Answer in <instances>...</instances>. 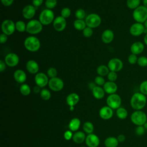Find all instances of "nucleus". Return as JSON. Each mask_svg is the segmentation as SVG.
<instances>
[{
	"mask_svg": "<svg viewBox=\"0 0 147 147\" xmlns=\"http://www.w3.org/2000/svg\"><path fill=\"white\" fill-rule=\"evenodd\" d=\"M147 99L146 95L140 92H135L130 98V106L135 110H141L146 105Z\"/></svg>",
	"mask_w": 147,
	"mask_h": 147,
	"instance_id": "f257e3e1",
	"label": "nucleus"
},
{
	"mask_svg": "<svg viewBox=\"0 0 147 147\" xmlns=\"http://www.w3.org/2000/svg\"><path fill=\"white\" fill-rule=\"evenodd\" d=\"M24 47L28 51L34 52L39 50L41 44L39 39L33 36L26 37L24 41Z\"/></svg>",
	"mask_w": 147,
	"mask_h": 147,
	"instance_id": "f03ea898",
	"label": "nucleus"
},
{
	"mask_svg": "<svg viewBox=\"0 0 147 147\" xmlns=\"http://www.w3.org/2000/svg\"><path fill=\"white\" fill-rule=\"evenodd\" d=\"M130 119L136 126H144L147 122V115L142 110H135L131 114Z\"/></svg>",
	"mask_w": 147,
	"mask_h": 147,
	"instance_id": "7ed1b4c3",
	"label": "nucleus"
},
{
	"mask_svg": "<svg viewBox=\"0 0 147 147\" xmlns=\"http://www.w3.org/2000/svg\"><path fill=\"white\" fill-rule=\"evenodd\" d=\"M132 16L136 22L144 24L147 20V8L144 5H140L133 10Z\"/></svg>",
	"mask_w": 147,
	"mask_h": 147,
	"instance_id": "20e7f679",
	"label": "nucleus"
},
{
	"mask_svg": "<svg viewBox=\"0 0 147 147\" xmlns=\"http://www.w3.org/2000/svg\"><path fill=\"white\" fill-rule=\"evenodd\" d=\"M55 18L53 11L51 9H45L40 13L38 20L43 25H48L53 22Z\"/></svg>",
	"mask_w": 147,
	"mask_h": 147,
	"instance_id": "39448f33",
	"label": "nucleus"
},
{
	"mask_svg": "<svg viewBox=\"0 0 147 147\" xmlns=\"http://www.w3.org/2000/svg\"><path fill=\"white\" fill-rule=\"evenodd\" d=\"M42 24L39 20H31L26 24V32L30 34H37L42 29Z\"/></svg>",
	"mask_w": 147,
	"mask_h": 147,
	"instance_id": "423d86ee",
	"label": "nucleus"
},
{
	"mask_svg": "<svg viewBox=\"0 0 147 147\" xmlns=\"http://www.w3.org/2000/svg\"><path fill=\"white\" fill-rule=\"evenodd\" d=\"M100 17L96 13H91L88 14L85 19V22L87 26L91 28H95L98 27L101 24Z\"/></svg>",
	"mask_w": 147,
	"mask_h": 147,
	"instance_id": "0eeeda50",
	"label": "nucleus"
},
{
	"mask_svg": "<svg viewBox=\"0 0 147 147\" xmlns=\"http://www.w3.org/2000/svg\"><path fill=\"white\" fill-rule=\"evenodd\" d=\"M107 105L113 109H117L121 107L122 99L121 96L117 94L109 95L106 99Z\"/></svg>",
	"mask_w": 147,
	"mask_h": 147,
	"instance_id": "6e6552de",
	"label": "nucleus"
},
{
	"mask_svg": "<svg viewBox=\"0 0 147 147\" xmlns=\"http://www.w3.org/2000/svg\"><path fill=\"white\" fill-rule=\"evenodd\" d=\"M1 29L2 33L7 35L10 36L14 33L16 29V23L12 20L7 19L4 20L1 25Z\"/></svg>",
	"mask_w": 147,
	"mask_h": 147,
	"instance_id": "1a4fd4ad",
	"label": "nucleus"
},
{
	"mask_svg": "<svg viewBox=\"0 0 147 147\" xmlns=\"http://www.w3.org/2000/svg\"><path fill=\"white\" fill-rule=\"evenodd\" d=\"M64 84L61 79L58 77L51 78L49 80V88L53 91L57 92L61 91L64 87Z\"/></svg>",
	"mask_w": 147,
	"mask_h": 147,
	"instance_id": "9d476101",
	"label": "nucleus"
},
{
	"mask_svg": "<svg viewBox=\"0 0 147 147\" xmlns=\"http://www.w3.org/2000/svg\"><path fill=\"white\" fill-rule=\"evenodd\" d=\"M145 28L143 24L137 22L133 24L129 29V32L130 34L134 37H138L142 35L145 33Z\"/></svg>",
	"mask_w": 147,
	"mask_h": 147,
	"instance_id": "9b49d317",
	"label": "nucleus"
},
{
	"mask_svg": "<svg viewBox=\"0 0 147 147\" xmlns=\"http://www.w3.org/2000/svg\"><path fill=\"white\" fill-rule=\"evenodd\" d=\"M107 67L110 71L117 72L123 68V64L121 59L118 58H113L109 61Z\"/></svg>",
	"mask_w": 147,
	"mask_h": 147,
	"instance_id": "f8f14e48",
	"label": "nucleus"
},
{
	"mask_svg": "<svg viewBox=\"0 0 147 147\" xmlns=\"http://www.w3.org/2000/svg\"><path fill=\"white\" fill-rule=\"evenodd\" d=\"M49 80L48 75L43 72H38L34 76L36 84L41 88H43L48 84Z\"/></svg>",
	"mask_w": 147,
	"mask_h": 147,
	"instance_id": "ddd939ff",
	"label": "nucleus"
},
{
	"mask_svg": "<svg viewBox=\"0 0 147 147\" xmlns=\"http://www.w3.org/2000/svg\"><path fill=\"white\" fill-rule=\"evenodd\" d=\"M67 22L65 18L63 17L57 16L55 17L53 22V26L55 30L57 32H62L63 31L66 27Z\"/></svg>",
	"mask_w": 147,
	"mask_h": 147,
	"instance_id": "4468645a",
	"label": "nucleus"
},
{
	"mask_svg": "<svg viewBox=\"0 0 147 147\" xmlns=\"http://www.w3.org/2000/svg\"><path fill=\"white\" fill-rule=\"evenodd\" d=\"M20 61L18 56L14 53H9L5 57L6 64L10 67H14L18 65Z\"/></svg>",
	"mask_w": 147,
	"mask_h": 147,
	"instance_id": "2eb2a0df",
	"label": "nucleus"
},
{
	"mask_svg": "<svg viewBox=\"0 0 147 147\" xmlns=\"http://www.w3.org/2000/svg\"><path fill=\"white\" fill-rule=\"evenodd\" d=\"M36 8L33 5H28L23 8L22 14L25 19L31 20L36 14Z\"/></svg>",
	"mask_w": 147,
	"mask_h": 147,
	"instance_id": "dca6fc26",
	"label": "nucleus"
},
{
	"mask_svg": "<svg viewBox=\"0 0 147 147\" xmlns=\"http://www.w3.org/2000/svg\"><path fill=\"white\" fill-rule=\"evenodd\" d=\"M85 142L88 147H98L100 143V140L98 136L91 133L86 136Z\"/></svg>",
	"mask_w": 147,
	"mask_h": 147,
	"instance_id": "f3484780",
	"label": "nucleus"
},
{
	"mask_svg": "<svg viewBox=\"0 0 147 147\" xmlns=\"http://www.w3.org/2000/svg\"><path fill=\"white\" fill-rule=\"evenodd\" d=\"M99 115L102 119L104 120H107L113 117V110L108 106H105L102 107L99 110Z\"/></svg>",
	"mask_w": 147,
	"mask_h": 147,
	"instance_id": "a211bd4d",
	"label": "nucleus"
},
{
	"mask_svg": "<svg viewBox=\"0 0 147 147\" xmlns=\"http://www.w3.org/2000/svg\"><path fill=\"white\" fill-rule=\"evenodd\" d=\"M145 49L144 43L141 41L134 42L130 46V52L131 53L138 55L143 52Z\"/></svg>",
	"mask_w": 147,
	"mask_h": 147,
	"instance_id": "6ab92c4d",
	"label": "nucleus"
},
{
	"mask_svg": "<svg viewBox=\"0 0 147 147\" xmlns=\"http://www.w3.org/2000/svg\"><path fill=\"white\" fill-rule=\"evenodd\" d=\"M26 68L29 73L36 74L38 72L39 65L35 60H29L26 63Z\"/></svg>",
	"mask_w": 147,
	"mask_h": 147,
	"instance_id": "aec40b11",
	"label": "nucleus"
},
{
	"mask_svg": "<svg viewBox=\"0 0 147 147\" xmlns=\"http://www.w3.org/2000/svg\"><path fill=\"white\" fill-rule=\"evenodd\" d=\"M103 88L106 93L108 94H115L118 89L117 84L114 82H106L105 84L103 86Z\"/></svg>",
	"mask_w": 147,
	"mask_h": 147,
	"instance_id": "412c9836",
	"label": "nucleus"
},
{
	"mask_svg": "<svg viewBox=\"0 0 147 147\" xmlns=\"http://www.w3.org/2000/svg\"><path fill=\"white\" fill-rule=\"evenodd\" d=\"M14 80L18 83L23 84L27 79L26 73L22 69H18L14 71L13 74Z\"/></svg>",
	"mask_w": 147,
	"mask_h": 147,
	"instance_id": "4be33fe9",
	"label": "nucleus"
},
{
	"mask_svg": "<svg viewBox=\"0 0 147 147\" xmlns=\"http://www.w3.org/2000/svg\"><path fill=\"white\" fill-rule=\"evenodd\" d=\"M114 38V32L111 29L105 30L102 35L101 39L102 41L105 44H109L113 41Z\"/></svg>",
	"mask_w": 147,
	"mask_h": 147,
	"instance_id": "5701e85b",
	"label": "nucleus"
},
{
	"mask_svg": "<svg viewBox=\"0 0 147 147\" xmlns=\"http://www.w3.org/2000/svg\"><path fill=\"white\" fill-rule=\"evenodd\" d=\"M79 101V96L75 92H72L67 95L66 98L67 104L69 107L75 106Z\"/></svg>",
	"mask_w": 147,
	"mask_h": 147,
	"instance_id": "b1692460",
	"label": "nucleus"
},
{
	"mask_svg": "<svg viewBox=\"0 0 147 147\" xmlns=\"http://www.w3.org/2000/svg\"><path fill=\"white\" fill-rule=\"evenodd\" d=\"M92 94L95 98L97 99H101L105 96V91L103 88L101 87V86H96L92 89Z\"/></svg>",
	"mask_w": 147,
	"mask_h": 147,
	"instance_id": "393cba45",
	"label": "nucleus"
},
{
	"mask_svg": "<svg viewBox=\"0 0 147 147\" xmlns=\"http://www.w3.org/2000/svg\"><path fill=\"white\" fill-rule=\"evenodd\" d=\"M85 133L82 131H77L74 134L72 137V140L76 144H82L86 140Z\"/></svg>",
	"mask_w": 147,
	"mask_h": 147,
	"instance_id": "a878e982",
	"label": "nucleus"
},
{
	"mask_svg": "<svg viewBox=\"0 0 147 147\" xmlns=\"http://www.w3.org/2000/svg\"><path fill=\"white\" fill-rule=\"evenodd\" d=\"M80 121L78 118H74L69 122L68 127L72 131H77L80 126Z\"/></svg>",
	"mask_w": 147,
	"mask_h": 147,
	"instance_id": "bb28decb",
	"label": "nucleus"
},
{
	"mask_svg": "<svg viewBox=\"0 0 147 147\" xmlns=\"http://www.w3.org/2000/svg\"><path fill=\"white\" fill-rule=\"evenodd\" d=\"M119 143L117 138L112 136L106 138L104 142L106 147H117Z\"/></svg>",
	"mask_w": 147,
	"mask_h": 147,
	"instance_id": "cd10ccee",
	"label": "nucleus"
},
{
	"mask_svg": "<svg viewBox=\"0 0 147 147\" xmlns=\"http://www.w3.org/2000/svg\"><path fill=\"white\" fill-rule=\"evenodd\" d=\"M110 71L109 67L105 65H100L96 69V72L98 75L103 77L107 75Z\"/></svg>",
	"mask_w": 147,
	"mask_h": 147,
	"instance_id": "c85d7f7f",
	"label": "nucleus"
},
{
	"mask_svg": "<svg viewBox=\"0 0 147 147\" xmlns=\"http://www.w3.org/2000/svg\"><path fill=\"white\" fill-rule=\"evenodd\" d=\"M116 115L118 118L121 119H125L128 115V112L125 108L120 107L117 109Z\"/></svg>",
	"mask_w": 147,
	"mask_h": 147,
	"instance_id": "c756f323",
	"label": "nucleus"
},
{
	"mask_svg": "<svg viewBox=\"0 0 147 147\" xmlns=\"http://www.w3.org/2000/svg\"><path fill=\"white\" fill-rule=\"evenodd\" d=\"M74 26L78 30H82L87 26L85 21L83 20L76 19L74 22Z\"/></svg>",
	"mask_w": 147,
	"mask_h": 147,
	"instance_id": "7c9ffc66",
	"label": "nucleus"
},
{
	"mask_svg": "<svg viewBox=\"0 0 147 147\" xmlns=\"http://www.w3.org/2000/svg\"><path fill=\"white\" fill-rule=\"evenodd\" d=\"M141 0H127L126 5L130 9L134 10L140 6Z\"/></svg>",
	"mask_w": 147,
	"mask_h": 147,
	"instance_id": "2f4dec72",
	"label": "nucleus"
},
{
	"mask_svg": "<svg viewBox=\"0 0 147 147\" xmlns=\"http://www.w3.org/2000/svg\"><path fill=\"white\" fill-rule=\"evenodd\" d=\"M83 129L86 133L88 134L92 133L94 129V127L92 123L89 121H87L84 123L83 125Z\"/></svg>",
	"mask_w": 147,
	"mask_h": 147,
	"instance_id": "473e14b6",
	"label": "nucleus"
},
{
	"mask_svg": "<svg viewBox=\"0 0 147 147\" xmlns=\"http://www.w3.org/2000/svg\"><path fill=\"white\" fill-rule=\"evenodd\" d=\"M20 91L22 95L28 96L30 94L31 89L28 84L23 83L20 87Z\"/></svg>",
	"mask_w": 147,
	"mask_h": 147,
	"instance_id": "72a5a7b5",
	"label": "nucleus"
},
{
	"mask_svg": "<svg viewBox=\"0 0 147 147\" xmlns=\"http://www.w3.org/2000/svg\"><path fill=\"white\" fill-rule=\"evenodd\" d=\"M16 29L19 32H24L26 30V24L24 21L19 20L16 22Z\"/></svg>",
	"mask_w": 147,
	"mask_h": 147,
	"instance_id": "f704fd0d",
	"label": "nucleus"
},
{
	"mask_svg": "<svg viewBox=\"0 0 147 147\" xmlns=\"http://www.w3.org/2000/svg\"><path fill=\"white\" fill-rule=\"evenodd\" d=\"M40 94L41 98L44 100H48L51 97V93L50 91L47 88L42 89Z\"/></svg>",
	"mask_w": 147,
	"mask_h": 147,
	"instance_id": "c9c22d12",
	"label": "nucleus"
},
{
	"mask_svg": "<svg viewBox=\"0 0 147 147\" xmlns=\"http://www.w3.org/2000/svg\"><path fill=\"white\" fill-rule=\"evenodd\" d=\"M75 16L76 19L83 20L86 17V11L83 9H78L76 10Z\"/></svg>",
	"mask_w": 147,
	"mask_h": 147,
	"instance_id": "e433bc0d",
	"label": "nucleus"
},
{
	"mask_svg": "<svg viewBox=\"0 0 147 147\" xmlns=\"http://www.w3.org/2000/svg\"><path fill=\"white\" fill-rule=\"evenodd\" d=\"M137 63L141 67H147V57L145 56H141L138 57Z\"/></svg>",
	"mask_w": 147,
	"mask_h": 147,
	"instance_id": "4c0bfd02",
	"label": "nucleus"
},
{
	"mask_svg": "<svg viewBox=\"0 0 147 147\" xmlns=\"http://www.w3.org/2000/svg\"><path fill=\"white\" fill-rule=\"evenodd\" d=\"M140 92L145 95H147V80L142 81L139 87Z\"/></svg>",
	"mask_w": 147,
	"mask_h": 147,
	"instance_id": "58836bf2",
	"label": "nucleus"
},
{
	"mask_svg": "<svg viewBox=\"0 0 147 147\" xmlns=\"http://www.w3.org/2000/svg\"><path fill=\"white\" fill-rule=\"evenodd\" d=\"M47 74L49 78H53L55 77H57V69L54 68V67H50L48 68L47 72Z\"/></svg>",
	"mask_w": 147,
	"mask_h": 147,
	"instance_id": "ea45409f",
	"label": "nucleus"
},
{
	"mask_svg": "<svg viewBox=\"0 0 147 147\" xmlns=\"http://www.w3.org/2000/svg\"><path fill=\"white\" fill-rule=\"evenodd\" d=\"M57 3V0H46L45 2V5L47 7V9L52 10L56 7Z\"/></svg>",
	"mask_w": 147,
	"mask_h": 147,
	"instance_id": "a19ab883",
	"label": "nucleus"
},
{
	"mask_svg": "<svg viewBox=\"0 0 147 147\" xmlns=\"http://www.w3.org/2000/svg\"><path fill=\"white\" fill-rule=\"evenodd\" d=\"M93 34V30L92 28H90L88 26H86L83 30V34L85 37L88 38L92 36Z\"/></svg>",
	"mask_w": 147,
	"mask_h": 147,
	"instance_id": "79ce46f5",
	"label": "nucleus"
},
{
	"mask_svg": "<svg viewBox=\"0 0 147 147\" xmlns=\"http://www.w3.org/2000/svg\"><path fill=\"white\" fill-rule=\"evenodd\" d=\"M71 11L68 7H64L61 10V16L64 18H68L71 15Z\"/></svg>",
	"mask_w": 147,
	"mask_h": 147,
	"instance_id": "37998d69",
	"label": "nucleus"
},
{
	"mask_svg": "<svg viewBox=\"0 0 147 147\" xmlns=\"http://www.w3.org/2000/svg\"><path fill=\"white\" fill-rule=\"evenodd\" d=\"M94 82L95 83L96 86H103L105 84V83H106L105 80L103 78V77L101 76H99V75L97 76L95 78Z\"/></svg>",
	"mask_w": 147,
	"mask_h": 147,
	"instance_id": "c03bdc74",
	"label": "nucleus"
},
{
	"mask_svg": "<svg viewBox=\"0 0 147 147\" xmlns=\"http://www.w3.org/2000/svg\"><path fill=\"white\" fill-rule=\"evenodd\" d=\"M107 76V79L109 81L114 82H115V81L117 79V78H118L117 72L114 71H110Z\"/></svg>",
	"mask_w": 147,
	"mask_h": 147,
	"instance_id": "a18cd8bd",
	"label": "nucleus"
},
{
	"mask_svg": "<svg viewBox=\"0 0 147 147\" xmlns=\"http://www.w3.org/2000/svg\"><path fill=\"white\" fill-rule=\"evenodd\" d=\"M137 60H138V57L136 55L131 53L127 58V60L129 64H135L137 63Z\"/></svg>",
	"mask_w": 147,
	"mask_h": 147,
	"instance_id": "49530a36",
	"label": "nucleus"
},
{
	"mask_svg": "<svg viewBox=\"0 0 147 147\" xmlns=\"http://www.w3.org/2000/svg\"><path fill=\"white\" fill-rule=\"evenodd\" d=\"M145 127L144 126H137L136 128L135 132L136 134L138 136H142L145 132Z\"/></svg>",
	"mask_w": 147,
	"mask_h": 147,
	"instance_id": "de8ad7c7",
	"label": "nucleus"
},
{
	"mask_svg": "<svg viewBox=\"0 0 147 147\" xmlns=\"http://www.w3.org/2000/svg\"><path fill=\"white\" fill-rule=\"evenodd\" d=\"M73 134H74L71 130H66L64 133V138L65 140H70L71 139H72Z\"/></svg>",
	"mask_w": 147,
	"mask_h": 147,
	"instance_id": "09e8293b",
	"label": "nucleus"
},
{
	"mask_svg": "<svg viewBox=\"0 0 147 147\" xmlns=\"http://www.w3.org/2000/svg\"><path fill=\"white\" fill-rule=\"evenodd\" d=\"M43 1L44 0H32V5L37 8L42 4Z\"/></svg>",
	"mask_w": 147,
	"mask_h": 147,
	"instance_id": "8fccbe9b",
	"label": "nucleus"
},
{
	"mask_svg": "<svg viewBox=\"0 0 147 147\" xmlns=\"http://www.w3.org/2000/svg\"><path fill=\"white\" fill-rule=\"evenodd\" d=\"M7 40V35L4 34V33H1L0 35V42L1 44H4L5 43Z\"/></svg>",
	"mask_w": 147,
	"mask_h": 147,
	"instance_id": "3c124183",
	"label": "nucleus"
},
{
	"mask_svg": "<svg viewBox=\"0 0 147 147\" xmlns=\"http://www.w3.org/2000/svg\"><path fill=\"white\" fill-rule=\"evenodd\" d=\"M1 3L5 6H10L14 2V0H1Z\"/></svg>",
	"mask_w": 147,
	"mask_h": 147,
	"instance_id": "603ef678",
	"label": "nucleus"
},
{
	"mask_svg": "<svg viewBox=\"0 0 147 147\" xmlns=\"http://www.w3.org/2000/svg\"><path fill=\"white\" fill-rule=\"evenodd\" d=\"M6 63L5 61L1 60H0V71L2 72L6 69Z\"/></svg>",
	"mask_w": 147,
	"mask_h": 147,
	"instance_id": "864d4df0",
	"label": "nucleus"
},
{
	"mask_svg": "<svg viewBox=\"0 0 147 147\" xmlns=\"http://www.w3.org/2000/svg\"><path fill=\"white\" fill-rule=\"evenodd\" d=\"M117 138V140H118L119 142H123L125 141V140L126 139L125 136L123 134H119Z\"/></svg>",
	"mask_w": 147,
	"mask_h": 147,
	"instance_id": "5fc2aeb1",
	"label": "nucleus"
},
{
	"mask_svg": "<svg viewBox=\"0 0 147 147\" xmlns=\"http://www.w3.org/2000/svg\"><path fill=\"white\" fill-rule=\"evenodd\" d=\"M33 92H34V93H36V94H37V93H39V92L40 93V92H41V87H39V86H37V85L33 87Z\"/></svg>",
	"mask_w": 147,
	"mask_h": 147,
	"instance_id": "6e6d98bb",
	"label": "nucleus"
},
{
	"mask_svg": "<svg viewBox=\"0 0 147 147\" xmlns=\"http://www.w3.org/2000/svg\"><path fill=\"white\" fill-rule=\"evenodd\" d=\"M96 86V84H95V82H90V83H88V88H89L91 91H92V89H93L94 87H95Z\"/></svg>",
	"mask_w": 147,
	"mask_h": 147,
	"instance_id": "4d7b16f0",
	"label": "nucleus"
},
{
	"mask_svg": "<svg viewBox=\"0 0 147 147\" xmlns=\"http://www.w3.org/2000/svg\"><path fill=\"white\" fill-rule=\"evenodd\" d=\"M144 43L145 45L147 46V33L145 34L144 37Z\"/></svg>",
	"mask_w": 147,
	"mask_h": 147,
	"instance_id": "13d9d810",
	"label": "nucleus"
},
{
	"mask_svg": "<svg viewBox=\"0 0 147 147\" xmlns=\"http://www.w3.org/2000/svg\"><path fill=\"white\" fill-rule=\"evenodd\" d=\"M143 5L147 8V0H142Z\"/></svg>",
	"mask_w": 147,
	"mask_h": 147,
	"instance_id": "bf43d9fd",
	"label": "nucleus"
},
{
	"mask_svg": "<svg viewBox=\"0 0 147 147\" xmlns=\"http://www.w3.org/2000/svg\"><path fill=\"white\" fill-rule=\"evenodd\" d=\"M144 26H145V28L146 29H147V20L144 22Z\"/></svg>",
	"mask_w": 147,
	"mask_h": 147,
	"instance_id": "052dcab7",
	"label": "nucleus"
},
{
	"mask_svg": "<svg viewBox=\"0 0 147 147\" xmlns=\"http://www.w3.org/2000/svg\"><path fill=\"white\" fill-rule=\"evenodd\" d=\"M69 110L71 111H73L74 110V106H71V107H69Z\"/></svg>",
	"mask_w": 147,
	"mask_h": 147,
	"instance_id": "680f3d73",
	"label": "nucleus"
},
{
	"mask_svg": "<svg viewBox=\"0 0 147 147\" xmlns=\"http://www.w3.org/2000/svg\"><path fill=\"white\" fill-rule=\"evenodd\" d=\"M82 147H86V146H82Z\"/></svg>",
	"mask_w": 147,
	"mask_h": 147,
	"instance_id": "e2e57ef3",
	"label": "nucleus"
}]
</instances>
